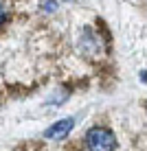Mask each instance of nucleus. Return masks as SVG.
Returning <instances> with one entry per match:
<instances>
[{
	"label": "nucleus",
	"mask_w": 147,
	"mask_h": 151,
	"mask_svg": "<svg viewBox=\"0 0 147 151\" xmlns=\"http://www.w3.org/2000/svg\"><path fill=\"white\" fill-rule=\"evenodd\" d=\"M86 142H88L90 151H114L117 149L114 134L110 129H103V127H92L86 136Z\"/></svg>",
	"instance_id": "f257e3e1"
},
{
	"label": "nucleus",
	"mask_w": 147,
	"mask_h": 151,
	"mask_svg": "<svg viewBox=\"0 0 147 151\" xmlns=\"http://www.w3.org/2000/svg\"><path fill=\"white\" fill-rule=\"evenodd\" d=\"M72 127H75V121H72V118H62V121H57L55 125H51V127L46 129L44 136L51 138V140H62V138H66L68 134H70Z\"/></svg>",
	"instance_id": "f03ea898"
},
{
	"label": "nucleus",
	"mask_w": 147,
	"mask_h": 151,
	"mask_svg": "<svg viewBox=\"0 0 147 151\" xmlns=\"http://www.w3.org/2000/svg\"><path fill=\"white\" fill-rule=\"evenodd\" d=\"M44 9H46V11H55V9H57V2H53V0H51V2L44 4Z\"/></svg>",
	"instance_id": "7ed1b4c3"
},
{
	"label": "nucleus",
	"mask_w": 147,
	"mask_h": 151,
	"mask_svg": "<svg viewBox=\"0 0 147 151\" xmlns=\"http://www.w3.org/2000/svg\"><path fill=\"white\" fill-rule=\"evenodd\" d=\"M4 20V9H2V4H0V22Z\"/></svg>",
	"instance_id": "20e7f679"
}]
</instances>
